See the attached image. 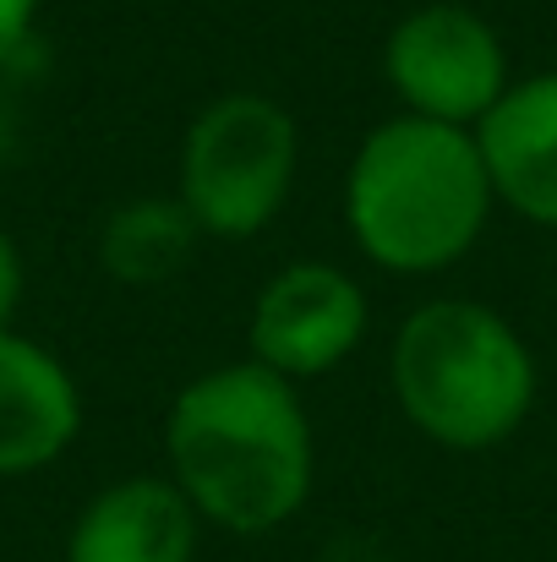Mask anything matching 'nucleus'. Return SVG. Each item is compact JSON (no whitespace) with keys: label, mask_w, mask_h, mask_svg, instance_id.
<instances>
[{"label":"nucleus","mask_w":557,"mask_h":562,"mask_svg":"<svg viewBox=\"0 0 557 562\" xmlns=\"http://www.w3.org/2000/svg\"><path fill=\"white\" fill-rule=\"evenodd\" d=\"M371 328L367 290L328 257H296L263 279L246 312V361L285 382H318L339 372Z\"/></svg>","instance_id":"423d86ee"},{"label":"nucleus","mask_w":557,"mask_h":562,"mask_svg":"<svg viewBox=\"0 0 557 562\" xmlns=\"http://www.w3.org/2000/svg\"><path fill=\"white\" fill-rule=\"evenodd\" d=\"M197 246L202 229L191 224L181 196H132L99 224V268L132 290L170 284Z\"/></svg>","instance_id":"9d476101"},{"label":"nucleus","mask_w":557,"mask_h":562,"mask_svg":"<svg viewBox=\"0 0 557 562\" xmlns=\"http://www.w3.org/2000/svg\"><path fill=\"white\" fill-rule=\"evenodd\" d=\"M388 387L415 437L443 453H492L514 442L542 398L531 339L487 301L437 295L415 306L388 345Z\"/></svg>","instance_id":"7ed1b4c3"},{"label":"nucleus","mask_w":557,"mask_h":562,"mask_svg":"<svg viewBox=\"0 0 557 562\" xmlns=\"http://www.w3.org/2000/svg\"><path fill=\"white\" fill-rule=\"evenodd\" d=\"M197 541L202 519L170 475H121L77 508L66 562H197Z\"/></svg>","instance_id":"6e6552de"},{"label":"nucleus","mask_w":557,"mask_h":562,"mask_svg":"<svg viewBox=\"0 0 557 562\" xmlns=\"http://www.w3.org/2000/svg\"><path fill=\"white\" fill-rule=\"evenodd\" d=\"M11 143H16V104H11V93H5V77H0V159L11 154Z\"/></svg>","instance_id":"ddd939ff"},{"label":"nucleus","mask_w":557,"mask_h":562,"mask_svg":"<svg viewBox=\"0 0 557 562\" xmlns=\"http://www.w3.org/2000/svg\"><path fill=\"white\" fill-rule=\"evenodd\" d=\"M22 295H27V262H22L16 235L0 224V328H16Z\"/></svg>","instance_id":"f8f14e48"},{"label":"nucleus","mask_w":557,"mask_h":562,"mask_svg":"<svg viewBox=\"0 0 557 562\" xmlns=\"http://www.w3.org/2000/svg\"><path fill=\"white\" fill-rule=\"evenodd\" d=\"M165 475L208 530H285L318 481V437L301 387L246 356L197 372L165 415Z\"/></svg>","instance_id":"f257e3e1"},{"label":"nucleus","mask_w":557,"mask_h":562,"mask_svg":"<svg viewBox=\"0 0 557 562\" xmlns=\"http://www.w3.org/2000/svg\"><path fill=\"white\" fill-rule=\"evenodd\" d=\"M476 143L498 207L557 235V66L514 77L476 126Z\"/></svg>","instance_id":"1a4fd4ad"},{"label":"nucleus","mask_w":557,"mask_h":562,"mask_svg":"<svg viewBox=\"0 0 557 562\" xmlns=\"http://www.w3.org/2000/svg\"><path fill=\"white\" fill-rule=\"evenodd\" d=\"M38 5H44V0H0V77H11L16 60L33 49Z\"/></svg>","instance_id":"9b49d317"},{"label":"nucleus","mask_w":557,"mask_h":562,"mask_svg":"<svg viewBox=\"0 0 557 562\" xmlns=\"http://www.w3.org/2000/svg\"><path fill=\"white\" fill-rule=\"evenodd\" d=\"M339 202L350 246L393 279H432L465 262L498 207L476 132L399 110L356 143Z\"/></svg>","instance_id":"f03ea898"},{"label":"nucleus","mask_w":557,"mask_h":562,"mask_svg":"<svg viewBox=\"0 0 557 562\" xmlns=\"http://www.w3.org/2000/svg\"><path fill=\"white\" fill-rule=\"evenodd\" d=\"M82 437V382L33 334L0 328V481L49 470Z\"/></svg>","instance_id":"0eeeda50"},{"label":"nucleus","mask_w":557,"mask_h":562,"mask_svg":"<svg viewBox=\"0 0 557 562\" xmlns=\"http://www.w3.org/2000/svg\"><path fill=\"white\" fill-rule=\"evenodd\" d=\"M301 176V121L252 88L208 99L181 137L176 196L202 240H257L296 196Z\"/></svg>","instance_id":"20e7f679"},{"label":"nucleus","mask_w":557,"mask_h":562,"mask_svg":"<svg viewBox=\"0 0 557 562\" xmlns=\"http://www.w3.org/2000/svg\"><path fill=\"white\" fill-rule=\"evenodd\" d=\"M382 82L399 115L476 132L509 93L514 66L503 33L465 0H421L382 38Z\"/></svg>","instance_id":"39448f33"}]
</instances>
